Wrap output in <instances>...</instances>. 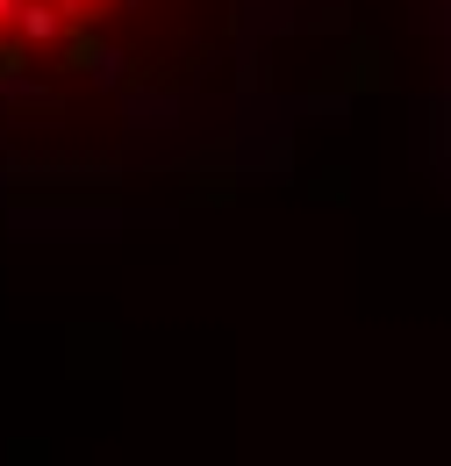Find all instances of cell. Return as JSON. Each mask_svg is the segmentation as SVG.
<instances>
[{
	"label": "cell",
	"instance_id": "7a4b0ae2",
	"mask_svg": "<svg viewBox=\"0 0 451 466\" xmlns=\"http://www.w3.org/2000/svg\"><path fill=\"white\" fill-rule=\"evenodd\" d=\"M430 151L451 187V0H430Z\"/></svg>",
	"mask_w": 451,
	"mask_h": 466
},
{
	"label": "cell",
	"instance_id": "6da1fadb",
	"mask_svg": "<svg viewBox=\"0 0 451 466\" xmlns=\"http://www.w3.org/2000/svg\"><path fill=\"white\" fill-rule=\"evenodd\" d=\"M294 0H0V201L115 208L280 166Z\"/></svg>",
	"mask_w": 451,
	"mask_h": 466
}]
</instances>
